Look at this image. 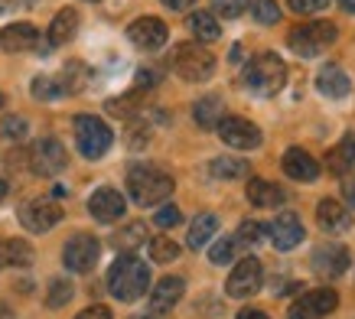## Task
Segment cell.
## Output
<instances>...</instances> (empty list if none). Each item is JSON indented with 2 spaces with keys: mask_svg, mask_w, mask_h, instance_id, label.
<instances>
[{
  "mask_svg": "<svg viewBox=\"0 0 355 319\" xmlns=\"http://www.w3.org/2000/svg\"><path fill=\"white\" fill-rule=\"evenodd\" d=\"M108 290L121 303H134L150 290V267L137 255H121L108 270Z\"/></svg>",
  "mask_w": 355,
  "mask_h": 319,
  "instance_id": "1",
  "label": "cell"
},
{
  "mask_svg": "<svg viewBox=\"0 0 355 319\" xmlns=\"http://www.w3.org/2000/svg\"><path fill=\"white\" fill-rule=\"evenodd\" d=\"M128 192L137 205H160L163 199H170L173 192V176L157 170L150 163H137L128 173Z\"/></svg>",
  "mask_w": 355,
  "mask_h": 319,
  "instance_id": "2",
  "label": "cell"
},
{
  "mask_svg": "<svg viewBox=\"0 0 355 319\" xmlns=\"http://www.w3.org/2000/svg\"><path fill=\"white\" fill-rule=\"evenodd\" d=\"M241 82H245L254 95H274V92H280L284 82H287V65L274 53H258L245 65Z\"/></svg>",
  "mask_w": 355,
  "mask_h": 319,
  "instance_id": "3",
  "label": "cell"
},
{
  "mask_svg": "<svg viewBox=\"0 0 355 319\" xmlns=\"http://www.w3.org/2000/svg\"><path fill=\"white\" fill-rule=\"evenodd\" d=\"M173 72L183 82H205L216 72V55L199 43H180L173 49Z\"/></svg>",
  "mask_w": 355,
  "mask_h": 319,
  "instance_id": "4",
  "label": "cell"
},
{
  "mask_svg": "<svg viewBox=\"0 0 355 319\" xmlns=\"http://www.w3.org/2000/svg\"><path fill=\"white\" fill-rule=\"evenodd\" d=\"M336 43V23L329 20H316V23H300V26H293L291 36H287V46H291L297 55L303 59H316V55L323 53L326 46Z\"/></svg>",
  "mask_w": 355,
  "mask_h": 319,
  "instance_id": "5",
  "label": "cell"
},
{
  "mask_svg": "<svg viewBox=\"0 0 355 319\" xmlns=\"http://www.w3.org/2000/svg\"><path fill=\"white\" fill-rule=\"evenodd\" d=\"M111 140H114V134H111V128L101 117H95V114L76 117V144H78V150H82V157H88V160L105 157L111 147Z\"/></svg>",
  "mask_w": 355,
  "mask_h": 319,
  "instance_id": "6",
  "label": "cell"
},
{
  "mask_svg": "<svg viewBox=\"0 0 355 319\" xmlns=\"http://www.w3.org/2000/svg\"><path fill=\"white\" fill-rule=\"evenodd\" d=\"M216 130H218V137H222V144H228V147H235V150L261 147V128L245 121V117H222L216 124Z\"/></svg>",
  "mask_w": 355,
  "mask_h": 319,
  "instance_id": "7",
  "label": "cell"
},
{
  "mask_svg": "<svg viewBox=\"0 0 355 319\" xmlns=\"http://www.w3.org/2000/svg\"><path fill=\"white\" fill-rule=\"evenodd\" d=\"M261 280H264V270H261V261L258 257H241L235 264V270H232V277H228V297H251V293H258L261 290Z\"/></svg>",
  "mask_w": 355,
  "mask_h": 319,
  "instance_id": "8",
  "label": "cell"
},
{
  "mask_svg": "<svg viewBox=\"0 0 355 319\" xmlns=\"http://www.w3.org/2000/svg\"><path fill=\"white\" fill-rule=\"evenodd\" d=\"M98 255H101L98 238H92V234H76V238H69V245H65V251H62V261L69 270L88 274V270L98 264Z\"/></svg>",
  "mask_w": 355,
  "mask_h": 319,
  "instance_id": "9",
  "label": "cell"
},
{
  "mask_svg": "<svg viewBox=\"0 0 355 319\" xmlns=\"http://www.w3.org/2000/svg\"><path fill=\"white\" fill-rule=\"evenodd\" d=\"M59 218H62V209H59L53 199H33V202H26L20 209L23 228H26V232H33V234L49 232L53 225H59Z\"/></svg>",
  "mask_w": 355,
  "mask_h": 319,
  "instance_id": "10",
  "label": "cell"
},
{
  "mask_svg": "<svg viewBox=\"0 0 355 319\" xmlns=\"http://www.w3.org/2000/svg\"><path fill=\"white\" fill-rule=\"evenodd\" d=\"M339 307V297L336 290H306L297 303L291 307V319H323L329 316L333 309Z\"/></svg>",
  "mask_w": 355,
  "mask_h": 319,
  "instance_id": "11",
  "label": "cell"
},
{
  "mask_svg": "<svg viewBox=\"0 0 355 319\" xmlns=\"http://www.w3.org/2000/svg\"><path fill=\"white\" fill-rule=\"evenodd\" d=\"M128 36L137 49L153 53V49H160V46L170 40V30H166V23L157 20V17H140V20H134L128 26Z\"/></svg>",
  "mask_w": 355,
  "mask_h": 319,
  "instance_id": "12",
  "label": "cell"
},
{
  "mask_svg": "<svg viewBox=\"0 0 355 319\" xmlns=\"http://www.w3.org/2000/svg\"><path fill=\"white\" fill-rule=\"evenodd\" d=\"M65 163H69L65 147L55 137H46L33 147V173H40V176H55V173H62Z\"/></svg>",
  "mask_w": 355,
  "mask_h": 319,
  "instance_id": "13",
  "label": "cell"
},
{
  "mask_svg": "<svg viewBox=\"0 0 355 319\" xmlns=\"http://www.w3.org/2000/svg\"><path fill=\"white\" fill-rule=\"evenodd\" d=\"M268 234H270V241H274L277 251H293V248L303 241V225L293 212H280L277 218L270 222Z\"/></svg>",
  "mask_w": 355,
  "mask_h": 319,
  "instance_id": "14",
  "label": "cell"
},
{
  "mask_svg": "<svg viewBox=\"0 0 355 319\" xmlns=\"http://www.w3.org/2000/svg\"><path fill=\"white\" fill-rule=\"evenodd\" d=\"M88 212H92V218H98V222H118L121 215H124V196H121L118 189H111V186H101V189L88 199Z\"/></svg>",
  "mask_w": 355,
  "mask_h": 319,
  "instance_id": "15",
  "label": "cell"
},
{
  "mask_svg": "<svg viewBox=\"0 0 355 319\" xmlns=\"http://www.w3.org/2000/svg\"><path fill=\"white\" fill-rule=\"evenodd\" d=\"M183 277H163L160 284L150 290V316L153 319H160L163 313H170L180 300H183Z\"/></svg>",
  "mask_w": 355,
  "mask_h": 319,
  "instance_id": "16",
  "label": "cell"
},
{
  "mask_svg": "<svg viewBox=\"0 0 355 319\" xmlns=\"http://www.w3.org/2000/svg\"><path fill=\"white\" fill-rule=\"evenodd\" d=\"M40 43V30L33 23H10L0 30V49L3 53H30Z\"/></svg>",
  "mask_w": 355,
  "mask_h": 319,
  "instance_id": "17",
  "label": "cell"
},
{
  "mask_svg": "<svg viewBox=\"0 0 355 319\" xmlns=\"http://www.w3.org/2000/svg\"><path fill=\"white\" fill-rule=\"evenodd\" d=\"M313 264H316V270L326 277H339L349 270V264H352V257H349V251H345L343 245H320L316 251H313Z\"/></svg>",
  "mask_w": 355,
  "mask_h": 319,
  "instance_id": "18",
  "label": "cell"
},
{
  "mask_svg": "<svg viewBox=\"0 0 355 319\" xmlns=\"http://www.w3.org/2000/svg\"><path fill=\"white\" fill-rule=\"evenodd\" d=\"M284 173L291 176V180H300V182H313L320 176V163L300 147H291L284 153Z\"/></svg>",
  "mask_w": 355,
  "mask_h": 319,
  "instance_id": "19",
  "label": "cell"
},
{
  "mask_svg": "<svg viewBox=\"0 0 355 319\" xmlns=\"http://www.w3.org/2000/svg\"><path fill=\"white\" fill-rule=\"evenodd\" d=\"M316 222H320V228L326 234H343L352 225V215L345 212L336 199H323V202L316 205Z\"/></svg>",
  "mask_w": 355,
  "mask_h": 319,
  "instance_id": "20",
  "label": "cell"
},
{
  "mask_svg": "<svg viewBox=\"0 0 355 319\" xmlns=\"http://www.w3.org/2000/svg\"><path fill=\"white\" fill-rule=\"evenodd\" d=\"M33 264V248L23 238H0V270L7 267H30Z\"/></svg>",
  "mask_w": 355,
  "mask_h": 319,
  "instance_id": "21",
  "label": "cell"
},
{
  "mask_svg": "<svg viewBox=\"0 0 355 319\" xmlns=\"http://www.w3.org/2000/svg\"><path fill=\"white\" fill-rule=\"evenodd\" d=\"M316 88L323 92L326 98H345L349 92H352V78L339 69V65H326L323 72H320V82H316Z\"/></svg>",
  "mask_w": 355,
  "mask_h": 319,
  "instance_id": "22",
  "label": "cell"
},
{
  "mask_svg": "<svg viewBox=\"0 0 355 319\" xmlns=\"http://www.w3.org/2000/svg\"><path fill=\"white\" fill-rule=\"evenodd\" d=\"M326 166H329V173H336V176H343V173L352 170L355 166V134H345V137L326 153Z\"/></svg>",
  "mask_w": 355,
  "mask_h": 319,
  "instance_id": "23",
  "label": "cell"
},
{
  "mask_svg": "<svg viewBox=\"0 0 355 319\" xmlns=\"http://www.w3.org/2000/svg\"><path fill=\"white\" fill-rule=\"evenodd\" d=\"M245 192H248V202L258 205V209H274V205L284 202V189H277L268 180H248Z\"/></svg>",
  "mask_w": 355,
  "mask_h": 319,
  "instance_id": "24",
  "label": "cell"
},
{
  "mask_svg": "<svg viewBox=\"0 0 355 319\" xmlns=\"http://www.w3.org/2000/svg\"><path fill=\"white\" fill-rule=\"evenodd\" d=\"M76 30H78V13L72 10V7H65V10H59L53 17V23H49V43L65 46L76 36Z\"/></svg>",
  "mask_w": 355,
  "mask_h": 319,
  "instance_id": "25",
  "label": "cell"
},
{
  "mask_svg": "<svg viewBox=\"0 0 355 319\" xmlns=\"http://www.w3.org/2000/svg\"><path fill=\"white\" fill-rule=\"evenodd\" d=\"M218 232V218L212 212H202V215H196V222L189 225V248L193 251H199V248H205L209 241H212V234Z\"/></svg>",
  "mask_w": 355,
  "mask_h": 319,
  "instance_id": "26",
  "label": "cell"
},
{
  "mask_svg": "<svg viewBox=\"0 0 355 319\" xmlns=\"http://www.w3.org/2000/svg\"><path fill=\"white\" fill-rule=\"evenodd\" d=\"M222 98L218 95H205V98H199L196 101V107H193V117H196V124L199 128H216L218 121H222Z\"/></svg>",
  "mask_w": 355,
  "mask_h": 319,
  "instance_id": "27",
  "label": "cell"
},
{
  "mask_svg": "<svg viewBox=\"0 0 355 319\" xmlns=\"http://www.w3.org/2000/svg\"><path fill=\"white\" fill-rule=\"evenodd\" d=\"M189 30L196 33V40H199V43H216L218 36H222L218 20L212 17V13H205V10H196L193 17H189Z\"/></svg>",
  "mask_w": 355,
  "mask_h": 319,
  "instance_id": "28",
  "label": "cell"
},
{
  "mask_svg": "<svg viewBox=\"0 0 355 319\" xmlns=\"http://www.w3.org/2000/svg\"><path fill=\"white\" fill-rule=\"evenodd\" d=\"M144 238H147V225H144V222H130L128 228H121V232L114 234V248H118V251H124V255H134V248L144 245Z\"/></svg>",
  "mask_w": 355,
  "mask_h": 319,
  "instance_id": "29",
  "label": "cell"
},
{
  "mask_svg": "<svg viewBox=\"0 0 355 319\" xmlns=\"http://www.w3.org/2000/svg\"><path fill=\"white\" fill-rule=\"evenodd\" d=\"M212 176H218V180H241V176H248V160H235V157H218L212 160Z\"/></svg>",
  "mask_w": 355,
  "mask_h": 319,
  "instance_id": "30",
  "label": "cell"
},
{
  "mask_svg": "<svg viewBox=\"0 0 355 319\" xmlns=\"http://www.w3.org/2000/svg\"><path fill=\"white\" fill-rule=\"evenodd\" d=\"M180 257V245L173 238H150V261L153 264H170Z\"/></svg>",
  "mask_w": 355,
  "mask_h": 319,
  "instance_id": "31",
  "label": "cell"
},
{
  "mask_svg": "<svg viewBox=\"0 0 355 319\" xmlns=\"http://www.w3.org/2000/svg\"><path fill=\"white\" fill-rule=\"evenodd\" d=\"M26 134H30L26 117L10 114V117H3V121H0V137H3V140H23Z\"/></svg>",
  "mask_w": 355,
  "mask_h": 319,
  "instance_id": "32",
  "label": "cell"
},
{
  "mask_svg": "<svg viewBox=\"0 0 355 319\" xmlns=\"http://www.w3.org/2000/svg\"><path fill=\"white\" fill-rule=\"evenodd\" d=\"M235 248H238L235 238H218L216 245L209 248V261H212V264H232V257H235Z\"/></svg>",
  "mask_w": 355,
  "mask_h": 319,
  "instance_id": "33",
  "label": "cell"
},
{
  "mask_svg": "<svg viewBox=\"0 0 355 319\" xmlns=\"http://www.w3.org/2000/svg\"><path fill=\"white\" fill-rule=\"evenodd\" d=\"M251 13L258 23H277L280 20V7L274 0H251Z\"/></svg>",
  "mask_w": 355,
  "mask_h": 319,
  "instance_id": "34",
  "label": "cell"
},
{
  "mask_svg": "<svg viewBox=\"0 0 355 319\" xmlns=\"http://www.w3.org/2000/svg\"><path fill=\"white\" fill-rule=\"evenodd\" d=\"M248 3L251 0H212V10L218 17H225V20H235V17H241L248 10Z\"/></svg>",
  "mask_w": 355,
  "mask_h": 319,
  "instance_id": "35",
  "label": "cell"
},
{
  "mask_svg": "<svg viewBox=\"0 0 355 319\" xmlns=\"http://www.w3.org/2000/svg\"><path fill=\"white\" fill-rule=\"evenodd\" d=\"M69 300H72V284H69V280H53V284H49V297H46V303L55 309V307H65Z\"/></svg>",
  "mask_w": 355,
  "mask_h": 319,
  "instance_id": "36",
  "label": "cell"
},
{
  "mask_svg": "<svg viewBox=\"0 0 355 319\" xmlns=\"http://www.w3.org/2000/svg\"><path fill=\"white\" fill-rule=\"evenodd\" d=\"M235 241H241V245H261V241H264V228H261L258 222H241Z\"/></svg>",
  "mask_w": 355,
  "mask_h": 319,
  "instance_id": "37",
  "label": "cell"
},
{
  "mask_svg": "<svg viewBox=\"0 0 355 319\" xmlns=\"http://www.w3.org/2000/svg\"><path fill=\"white\" fill-rule=\"evenodd\" d=\"M33 95L36 98H59L62 95V85L53 82V78H46V75H40V78H33Z\"/></svg>",
  "mask_w": 355,
  "mask_h": 319,
  "instance_id": "38",
  "label": "cell"
},
{
  "mask_svg": "<svg viewBox=\"0 0 355 319\" xmlns=\"http://www.w3.org/2000/svg\"><path fill=\"white\" fill-rule=\"evenodd\" d=\"M287 3H291L293 13H300V17H313V13L326 10V3H329V0H287Z\"/></svg>",
  "mask_w": 355,
  "mask_h": 319,
  "instance_id": "39",
  "label": "cell"
},
{
  "mask_svg": "<svg viewBox=\"0 0 355 319\" xmlns=\"http://www.w3.org/2000/svg\"><path fill=\"white\" fill-rule=\"evenodd\" d=\"M153 222L160 225V228H173V225L183 222V215H180V209H176V205H160V212L153 215Z\"/></svg>",
  "mask_w": 355,
  "mask_h": 319,
  "instance_id": "40",
  "label": "cell"
},
{
  "mask_svg": "<svg viewBox=\"0 0 355 319\" xmlns=\"http://www.w3.org/2000/svg\"><path fill=\"white\" fill-rule=\"evenodd\" d=\"M76 319H111V309L108 307H88V309H82Z\"/></svg>",
  "mask_w": 355,
  "mask_h": 319,
  "instance_id": "41",
  "label": "cell"
},
{
  "mask_svg": "<svg viewBox=\"0 0 355 319\" xmlns=\"http://www.w3.org/2000/svg\"><path fill=\"white\" fill-rule=\"evenodd\" d=\"M235 319H270V316L264 313V309H241Z\"/></svg>",
  "mask_w": 355,
  "mask_h": 319,
  "instance_id": "42",
  "label": "cell"
},
{
  "mask_svg": "<svg viewBox=\"0 0 355 319\" xmlns=\"http://www.w3.org/2000/svg\"><path fill=\"white\" fill-rule=\"evenodd\" d=\"M343 192H345V202H349V205L355 209V176H352V180H345Z\"/></svg>",
  "mask_w": 355,
  "mask_h": 319,
  "instance_id": "43",
  "label": "cell"
},
{
  "mask_svg": "<svg viewBox=\"0 0 355 319\" xmlns=\"http://www.w3.org/2000/svg\"><path fill=\"white\" fill-rule=\"evenodd\" d=\"M137 85H140V88L157 85V75H153V72H137Z\"/></svg>",
  "mask_w": 355,
  "mask_h": 319,
  "instance_id": "44",
  "label": "cell"
},
{
  "mask_svg": "<svg viewBox=\"0 0 355 319\" xmlns=\"http://www.w3.org/2000/svg\"><path fill=\"white\" fill-rule=\"evenodd\" d=\"M163 3H166L170 10H189V7H193L196 0H163Z\"/></svg>",
  "mask_w": 355,
  "mask_h": 319,
  "instance_id": "45",
  "label": "cell"
},
{
  "mask_svg": "<svg viewBox=\"0 0 355 319\" xmlns=\"http://www.w3.org/2000/svg\"><path fill=\"white\" fill-rule=\"evenodd\" d=\"M10 7H17V0H0V13L10 10Z\"/></svg>",
  "mask_w": 355,
  "mask_h": 319,
  "instance_id": "46",
  "label": "cell"
},
{
  "mask_svg": "<svg viewBox=\"0 0 355 319\" xmlns=\"http://www.w3.org/2000/svg\"><path fill=\"white\" fill-rule=\"evenodd\" d=\"M339 3H343V7H345L349 13H355V0H339Z\"/></svg>",
  "mask_w": 355,
  "mask_h": 319,
  "instance_id": "47",
  "label": "cell"
},
{
  "mask_svg": "<svg viewBox=\"0 0 355 319\" xmlns=\"http://www.w3.org/2000/svg\"><path fill=\"white\" fill-rule=\"evenodd\" d=\"M0 319H13V313L7 307H0Z\"/></svg>",
  "mask_w": 355,
  "mask_h": 319,
  "instance_id": "48",
  "label": "cell"
},
{
  "mask_svg": "<svg viewBox=\"0 0 355 319\" xmlns=\"http://www.w3.org/2000/svg\"><path fill=\"white\" fill-rule=\"evenodd\" d=\"M3 196H7V182L0 180V202H3Z\"/></svg>",
  "mask_w": 355,
  "mask_h": 319,
  "instance_id": "49",
  "label": "cell"
},
{
  "mask_svg": "<svg viewBox=\"0 0 355 319\" xmlns=\"http://www.w3.org/2000/svg\"><path fill=\"white\" fill-rule=\"evenodd\" d=\"M0 107H3V95H0Z\"/></svg>",
  "mask_w": 355,
  "mask_h": 319,
  "instance_id": "50",
  "label": "cell"
}]
</instances>
